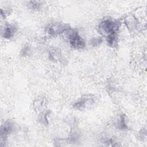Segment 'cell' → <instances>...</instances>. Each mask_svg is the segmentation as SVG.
Returning a JSON list of instances; mask_svg holds the SVG:
<instances>
[{
  "mask_svg": "<svg viewBox=\"0 0 147 147\" xmlns=\"http://www.w3.org/2000/svg\"><path fill=\"white\" fill-rule=\"evenodd\" d=\"M124 24L128 30L131 32L137 29L138 25V21L133 15L130 14L125 18Z\"/></svg>",
  "mask_w": 147,
  "mask_h": 147,
  "instance_id": "cell-6",
  "label": "cell"
},
{
  "mask_svg": "<svg viewBox=\"0 0 147 147\" xmlns=\"http://www.w3.org/2000/svg\"><path fill=\"white\" fill-rule=\"evenodd\" d=\"M31 51V48L29 44H26L24 46L21 51V55L22 56H26L29 55Z\"/></svg>",
  "mask_w": 147,
  "mask_h": 147,
  "instance_id": "cell-16",
  "label": "cell"
},
{
  "mask_svg": "<svg viewBox=\"0 0 147 147\" xmlns=\"http://www.w3.org/2000/svg\"><path fill=\"white\" fill-rule=\"evenodd\" d=\"M14 124L10 120L6 121L5 122H4V123L1 125L0 129L1 146L4 145L7 140V136L14 131Z\"/></svg>",
  "mask_w": 147,
  "mask_h": 147,
  "instance_id": "cell-4",
  "label": "cell"
},
{
  "mask_svg": "<svg viewBox=\"0 0 147 147\" xmlns=\"http://www.w3.org/2000/svg\"><path fill=\"white\" fill-rule=\"evenodd\" d=\"M96 100V96L92 94L84 95L74 103L73 107L77 110H83L92 106L95 103Z\"/></svg>",
  "mask_w": 147,
  "mask_h": 147,
  "instance_id": "cell-3",
  "label": "cell"
},
{
  "mask_svg": "<svg viewBox=\"0 0 147 147\" xmlns=\"http://www.w3.org/2000/svg\"><path fill=\"white\" fill-rule=\"evenodd\" d=\"M106 41L107 45L110 47H115L118 42V36L117 32H113L107 36Z\"/></svg>",
  "mask_w": 147,
  "mask_h": 147,
  "instance_id": "cell-9",
  "label": "cell"
},
{
  "mask_svg": "<svg viewBox=\"0 0 147 147\" xmlns=\"http://www.w3.org/2000/svg\"><path fill=\"white\" fill-rule=\"evenodd\" d=\"M64 38L67 39L72 48L76 49H83L86 46L84 40L80 36L78 32L71 28L65 30L62 33Z\"/></svg>",
  "mask_w": 147,
  "mask_h": 147,
  "instance_id": "cell-1",
  "label": "cell"
},
{
  "mask_svg": "<svg viewBox=\"0 0 147 147\" xmlns=\"http://www.w3.org/2000/svg\"><path fill=\"white\" fill-rule=\"evenodd\" d=\"M79 138V133L77 131L73 130V129H71V131L70 132L69 136L68 138V141L69 142H76L78 141V139Z\"/></svg>",
  "mask_w": 147,
  "mask_h": 147,
  "instance_id": "cell-13",
  "label": "cell"
},
{
  "mask_svg": "<svg viewBox=\"0 0 147 147\" xmlns=\"http://www.w3.org/2000/svg\"><path fill=\"white\" fill-rule=\"evenodd\" d=\"M121 26V22L107 18L101 21L98 25L99 32L103 35H109L113 32H117Z\"/></svg>",
  "mask_w": 147,
  "mask_h": 147,
  "instance_id": "cell-2",
  "label": "cell"
},
{
  "mask_svg": "<svg viewBox=\"0 0 147 147\" xmlns=\"http://www.w3.org/2000/svg\"><path fill=\"white\" fill-rule=\"evenodd\" d=\"M16 30V28L14 25L7 23L3 28L2 31V35L5 38L10 39L14 36Z\"/></svg>",
  "mask_w": 147,
  "mask_h": 147,
  "instance_id": "cell-7",
  "label": "cell"
},
{
  "mask_svg": "<svg viewBox=\"0 0 147 147\" xmlns=\"http://www.w3.org/2000/svg\"><path fill=\"white\" fill-rule=\"evenodd\" d=\"M49 58L54 62L59 61L61 59V53L60 49L57 47H52L49 49Z\"/></svg>",
  "mask_w": 147,
  "mask_h": 147,
  "instance_id": "cell-8",
  "label": "cell"
},
{
  "mask_svg": "<svg viewBox=\"0 0 147 147\" xmlns=\"http://www.w3.org/2000/svg\"><path fill=\"white\" fill-rule=\"evenodd\" d=\"M146 129H142L140 131V137L141 138H144L146 137Z\"/></svg>",
  "mask_w": 147,
  "mask_h": 147,
  "instance_id": "cell-17",
  "label": "cell"
},
{
  "mask_svg": "<svg viewBox=\"0 0 147 147\" xmlns=\"http://www.w3.org/2000/svg\"><path fill=\"white\" fill-rule=\"evenodd\" d=\"M45 106V100L44 98H39L33 102V107L36 110L41 111Z\"/></svg>",
  "mask_w": 147,
  "mask_h": 147,
  "instance_id": "cell-11",
  "label": "cell"
},
{
  "mask_svg": "<svg viewBox=\"0 0 147 147\" xmlns=\"http://www.w3.org/2000/svg\"><path fill=\"white\" fill-rule=\"evenodd\" d=\"M103 41V39L101 37H95L91 39L90 43L92 47H97L101 44Z\"/></svg>",
  "mask_w": 147,
  "mask_h": 147,
  "instance_id": "cell-15",
  "label": "cell"
},
{
  "mask_svg": "<svg viewBox=\"0 0 147 147\" xmlns=\"http://www.w3.org/2000/svg\"><path fill=\"white\" fill-rule=\"evenodd\" d=\"M51 111L49 110H45L44 111L42 112L39 117V121L41 123H42V124L46 125H48V117L49 115V114H50L51 113Z\"/></svg>",
  "mask_w": 147,
  "mask_h": 147,
  "instance_id": "cell-12",
  "label": "cell"
},
{
  "mask_svg": "<svg viewBox=\"0 0 147 147\" xmlns=\"http://www.w3.org/2000/svg\"><path fill=\"white\" fill-rule=\"evenodd\" d=\"M117 127L120 130H126L128 129V126L126 122V116L124 114L120 115L117 122Z\"/></svg>",
  "mask_w": 147,
  "mask_h": 147,
  "instance_id": "cell-10",
  "label": "cell"
},
{
  "mask_svg": "<svg viewBox=\"0 0 147 147\" xmlns=\"http://www.w3.org/2000/svg\"><path fill=\"white\" fill-rule=\"evenodd\" d=\"M1 16L3 18H5L6 17V15L7 14H9V11H3V9H1Z\"/></svg>",
  "mask_w": 147,
  "mask_h": 147,
  "instance_id": "cell-18",
  "label": "cell"
},
{
  "mask_svg": "<svg viewBox=\"0 0 147 147\" xmlns=\"http://www.w3.org/2000/svg\"><path fill=\"white\" fill-rule=\"evenodd\" d=\"M41 5V3L39 1H29L28 2V7L33 10H37L40 9Z\"/></svg>",
  "mask_w": 147,
  "mask_h": 147,
  "instance_id": "cell-14",
  "label": "cell"
},
{
  "mask_svg": "<svg viewBox=\"0 0 147 147\" xmlns=\"http://www.w3.org/2000/svg\"><path fill=\"white\" fill-rule=\"evenodd\" d=\"M69 28V26L66 24L56 22L50 24L47 28V32L49 35L55 36L62 34L65 30Z\"/></svg>",
  "mask_w": 147,
  "mask_h": 147,
  "instance_id": "cell-5",
  "label": "cell"
}]
</instances>
